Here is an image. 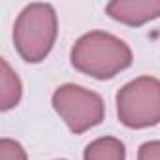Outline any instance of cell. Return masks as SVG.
I'll return each mask as SVG.
<instances>
[{"mask_svg":"<svg viewBox=\"0 0 160 160\" xmlns=\"http://www.w3.org/2000/svg\"><path fill=\"white\" fill-rule=\"evenodd\" d=\"M106 12L122 25L139 27L160 17V0H113L106 6Z\"/></svg>","mask_w":160,"mask_h":160,"instance_id":"cell-5","label":"cell"},{"mask_svg":"<svg viewBox=\"0 0 160 160\" xmlns=\"http://www.w3.org/2000/svg\"><path fill=\"white\" fill-rule=\"evenodd\" d=\"M23 85L6 58H0V109L8 111L21 102Z\"/></svg>","mask_w":160,"mask_h":160,"instance_id":"cell-6","label":"cell"},{"mask_svg":"<svg viewBox=\"0 0 160 160\" xmlns=\"http://www.w3.org/2000/svg\"><path fill=\"white\" fill-rule=\"evenodd\" d=\"M0 160H27V151L15 139H0Z\"/></svg>","mask_w":160,"mask_h":160,"instance_id":"cell-8","label":"cell"},{"mask_svg":"<svg viewBox=\"0 0 160 160\" xmlns=\"http://www.w3.org/2000/svg\"><path fill=\"white\" fill-rule=\"evenodd\" d=\"M117 117L126 128H149L160 122V79L141 75L117 92Z\"/></svg>","mask_w":160,"mask_h":160,"instance_id":"cell-3","label":"cell"},{"mask_svg":"<svg viewBox=\"0 0 160 160\" xmlns=\"http://www.w3.org/2000/svg\"><path fill=\"white\" fill-rule=\"evenodd\" d=\"M124 143L113 136H102L91 141L83 152V160H124Z\"/></svg>","mask_w":160,"mask_h":160,"instance_id":"cell-7","label":"cell"},{"mask_svg":"<svg viewBox=\"0 0 160 160\" xmlns=\"http://www.w3.org/2000/svg\"><path fill=\"white\" fill-rule=\"evenodd\" d=\"M53 108L73 134H83L104 121L106 106L100 94L73 83L60 85L53 94Z\"/></svg>","mask_w":160,"mask_h":160,"instance_id":"cell-4","label":"cell"},{"mask_svg":"<svg viewBox=\"0 0 160 160\" xmlns=\"http://www.w3.org/2000/svg\"><path fill=\"white\" fill-rule=\"evenodd\" d=\"M138 160H160V141H147L138 151Z\"/></svg>","mask_w":160,"mask_h":160,"instance_id":"cell-9","label":"cell"},{"mask_svg":"<svg viewBox=\"0 0 160 160\" xmlns=\"http://www.w3.org/2000/svg\"><path fill=\"white\" fill-rule=\"evenodd\" d=\"M72 66L94 79H111L132 64V49L121 38L91 30L72 47Z\"/></svg>","mask_w":160,"mask_h":160,"instance_id":"cell-1","label":"cell"},{"mask_svg":"<svg viewBox=\"0 0 160 160\" xmlns=\"http://www.w3.org/2000/svg\"><path fill=\"white\" fill-rule=\"evenodd\" d=\"M58 34L57 13L51 4H28L13 27V43L27 62H42L53 49Z\"/></svg>","mask_w":160,"mask_h":160,"instance_id":"cell-2","label":"cell"}]
</instances>
